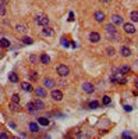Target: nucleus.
<instances>
[{"label":"nucleus","instance_id":"f257e3e1","mask_svg":"<svg viewBox=\"0 0 138 139\" xmlns=\"http://www.w3.org/2000/svg\"><path fill=\"white\" fill-rule=\"evenodd\" d=\"M33 21H35L36 25H41V27H48V24H49V18H48V15H45V14L35 15Z\"/></svg>","mask_w":138,"mask_h":139},{"label":"nucleus","instance_id":"f03ea898","mask_svg":"<svg viewBox=\"0 0 138 139\" xmlns=\"http://www.w3.org/2000/svg\"><path fill=\"white\" fill-rule=\"evenodd\" d=\"M57 74L61 77V78H66L67 75L70 74V70L67 65H64V64H59L57 65Z\"/></svg>","mask_w":138,"mask_h":139},{"label":"nucleus","instance_id":"7ed1b4c3","mask_svg":"<svg viewBox=\"0 0 138 139\" xmlns=\"http://www.w3.org/2000/svg\"><path fill=\"white\" fill-rule=\"evenodd\" d=\"M50 96H52V99L56 100V102H60V100L63 99V93H61V91H57V89H52Z\"/></svg>","mask_w":138,"mask_h":139},{"label":"nucleus","instance_id":"20e7f679","mask_svg":"<svg viewBox=\"0 0 138 139\" xmlns=\"http://www.w3.org/2000/svg\"><path fill=\"white\" fill-rule=\"evenodd\" d=\"M82 91H84L85 93H93L95 86H93L91 82H84V85H82Z\"/></svg>","mask_w":138,"mask_h":139},{"label":"nucleus","instance_id":"39448f33","mask_svg":"<svg viewBox=\"0 0 138 139\" xmlns=\"http://www.w3.org/2000/svg\"><path fill=\"white\" fill-rule=\"evenodd\" d=\"M54 85H56V81H54V79H52V78H45L43 79V86H45V88L53 89Z\"/></svg>","mask_w":138,"mask_h":139},{"label":"nucleus","instance_id":"423d86ee","mask_svg":"<svg viewBox=\"0 0 138 139\" xmlns=\"http://www.w3.org/2000/svg\"><path fill=\"white\" fill-rule=\"evenodd\" d=\"M110 20H112V24H114V25H121L123 24V17L119 15V14H113Z\"/></svg>","mask_w":138,"mask_h":139},{"label":"nucleus","instance_id":"0eeeda50","mask_svg":"<svg viewBox=\"0 0 138 139\" xmlns=\"http://www.w3.org/2000/svg\"><path fill=\"white\" fill-rule=\"evenodd\" d=\"M32 103H33V106H35V109L38 110V111L39 110H45V103H43L41 99H33Z\"/></svg>","mask_w":138,"mask_h":139},{"label":"nucleus","instance_id":"6e6552de","mask_svg":"<svg viewBox=\"0 0 138 139\" xmlns=\"http://www.w3.org/2000/svg\"><path fill=\"white\" fill-rule=\"evenodd\" d=\"M42 35H43V36H46V38H50V36H53V35H54V29H53V28H49V27H43Z\"/></svg>","mask_w":138,"mask_h":139},{"label":"nucleus","instance_id":"1a4fd4ad","mask_svg":"<svg viewBox=\"0 0 138 139\" xmlns=\"http://www.w3.org/2000/svg\"><path fill=\"white\" fill-rule=\"evenodd\" d=\"M89 40L92 43H98L100 40V35L98 32H95V31H93V32H91L89 33Z\"/></svg>","mask_w":138,"mask_h":139},{"label":"nucleus","instance_id":"9d476101","mask_svg":"<svg viewBox=\"0 0 138 139\" xmlns=\"http://www.w3.org/2000/svg\"><path fill=\"white\" fill-rule=\"evenodd\" d=\"M93 18H95L98 22H103V21H105V13H103V11H95Z\"/></svg>","mask_w":138,"mask_h":139},{"label":"nucleus","instance_id":"9b49d317","mask_svg":"<svg viewBox=\"0 0 138 139\" xmlns=\"http://www.w3.org/2000/svg\"><path fill=\"white\" fill-rule=\"evenodd\" d=\"M15 31L20 33H25V32H28V25L27 24H17L15 25Z\"/></svg>","mask_w":138,"mask_h":139},{"label":"nucleus","instance_id":"f8f14e48","mask_svg":"<svg viewBox=\"0 0 138 139\" xmlns=\"http://www.w3.org/2000/svg\"><path fill=\"white\" fill-rule=\"evenodd\" d=\"M123 28H124V31H126L127 33H135V31H137V29H135V27L131 24V22H127V24H124Z\"/></svg>","mask_w":138,"mask_h":139},{"label":"nucleus","instance_id":"ddd939ff","mask_svg":"<svg viewBox=\"0 0 138 139\" xmlns=\"http://www.w3.org/2000/svg\"><path fill=\"white\" fill-rule=\"evenodd\" d=\"M105 29H106V32H108L109 35H110V33H112V35H114V33H116V25L112 24V22H110V24H106Z\"/></svg>","mask_w":138,"mask_h":139},{"label":"nucleus","instance_id":"4468645a","mask_svg":"<svg viewBox=\"0 0 138 139\" xmlns=\"http://www.w3.org/2000/svg\"><path fill=\"white\" fill-rule=\"evenodd\" d=\"M120 54L123 56V57H130V54H131V50H130L127 46H121V47H120Z\"/></svg>","mask_w":138,"mask_h":139},{"label":"nucleus","instance_id":"2eb2a0df","mask_svg":"<svg viewBox=\"0 0 138 139\" xmlns=\"http://www.w3.org/2000/svg\"><path fill=\"white\" fill-rule=\"evenodd\" d=\"M35 93L38 97H46V91L45 88H36L35 89Z\"/></svg>","mask_w":138,"mask_h":139},{"label":"nucleus","instance_id":"dca6fc26","mask_svg":"<svg viewBox=\"0 0 138 139\" xmlns=\"http://www.w3.org/2000/svg\"><path fill=\"white\" fill-rule=\"evenodd\" d=\"M116 82L117 84H120V85L126 84L127 79H126V77H124V74H119V75H116Z\"/></svg>","mask_w":138,"mask_h":139},{"label":"nucleus","instance_id":"f3484780","mask_svg":"<svg viewBox=\"0 0 138 139\" xmlns=\"http://www.w3.org/2000/svg\"><path fill=\"white\" fill-rule=\"evenodd\" d=\"M38 124L39 125H43V127H48V125L50 124V121H49L48 118H45V117H39L38 118Z\"/></svg>","mask_w":138,"mask_h":139},{"label":"nucleus","instance_id":"a211bd4d","mask_svg":"<svg viewBox=\"0 0 138 139\" xmlns=\"http://www.w3.org/2000/svg\"><path fill=\"white\" fill-rule=\"evenodd\" d=\"M21 89H22V91H25V92H31L33 88L31 86L29 82H22V84H21Z\"/></svg>","mask_w":138,"mask_h":139},{"label":"nucleus","instance_id":"6ab92c4d","mask_svg":"<svg viewBox=\"0 0 138 139\" xmlns=\"http://www.w3.org/2000/svg\"><path fill=\"white\" fill-rule=\"evenodd\" d=\"M39 60H41V63H42V64H49V63H50V57H49L48 54H45V53H43V54H41Z\"/></svg>","mask_w":138,"mask_h":139},{"label":"nucleus","instance_id":"aec40b11","mask_svg":"<svg viewBox=\"0 0 138 139\" xmlns=\"http://www.w3.org/2000/svg\"><path fill=\"white\" fill-rule=\"evenodd\" d=\"M21 42L24 43V45H32V43H33V39H32V38H29V36H22Z\"/></svg>","mask_w":138,"mask_h":139},{"label":"nucleus","instance_id":"412c9836","mask_svg":"<svg viewBox=\"0 0 138 139\" xmlns=\"http://www.w3.org/2000/svg\"><path fill=\"white\" fill-rule=\"evenodd\" d=\"M29 131L31 132H39V127L36 122H29Z\"/></svg>","mask_w":138,"mask_h":139},{"label":"nucleus","instance_id":"4be33fe9","mask_svg":"<svg viewBox=\"0 0 138 139\" xmlns=\"http://www.w3.org/2000/svg\"><path fill=\"white\" fill-rule=\"evenodd\" d=\"M0 46L4 47V49H7V47H10V42L6 39V38H2V39H0Z\"/></svg>","mask_w":138,"mask_h":139},{"label":"nucleus","instance_id":"5701e85b","mask_svg":"<svg viewBox=\"0 0 138 139\" xmlns=\"http://www.w3.org/2000/svg\"><path fill=\"white\" fill-rule=\"evenodd\" d=\"M10 110H13V111H20V110H21V107L18 106V103L11 102V103H10Z\"/></svg>","mask_w":138,"mask_h":139},{"label":"nucleus","instance_id":"b1692460","mask_svg":"<svg viewBox=\"0 0 138 139\" xmlns=\"http://www.w3.org/2000/svg\"><path fill=\"white\" fill-rule=\"evenodd\" d=\"M9 79L13 82V84H15V82H18V75L15 73H10V75H9Z\"/></svg>","mask_w":138,"mask_h":139},{"label":"nucleus","instance_id":"393cba45","mask_svg":"<svg viewBox=\"0 0 138 139\" xmlns=\"http://www.w3.org/2000/svg\"><path fill=\"white\" fill-rule=\"evenodd\" d=\"M27 110H28L29 113H35V111H38V110L35 109V106H33V103H32V102H29V103L27 104Z\"/></svg>","mask_w":138,"mask_h":139},{"label":"nucleus","instance_id":"a878e982","mask_svg":"<svg viewBox=\"0 0 138 139\" xmlns=\"http://www.w3.org/2000/svg\"><path fill=\"white\" fill-rule=\"evenodd\" d=\"M130 18H131L134 22H138V11H131V14H130Z\"/></svg>","mask_w":138,"mask_h":139},{"label":"nucleus","instance_id":"bb28decb","mask_svg":"<svg viewBox=\"0 0 138 139\" xmlns=\"http://www.w3.org/2000/svg\"><path fill=\"white\" fill-rule=\"evenodd\" d=\"M98 107H99V102L93 100V102H91V103H89V109L95 110V109H98Z\"/></svg>","mask_w":138,"mask_h":139},{"label":"nucleus","instance_id":"cd10ccee","mask_svg":"<svg viewBox=\"0 0 138 139\" xmlns=\"http://www.w3.org/2000/svg\"><path fill=\"white\" fill-rule=\"evenodd\" d=\"M102 103L103 104H105V106H109V104H110L112 103V99L109 96H103V99H102Z\"/></svg>","mask_w":138,"mask_h":139},{"label":"nucleus","instance_id":"c85d7f7f","mask_svg":"<svg viewBox=\"0 0 138 139\" xmlns=\"http://www.w3.org/2000/svg\"><path fill=\"white\" fill-rule=\"evenodd\" d=\"M29 79H31V81H36V79H38V73L31 71V73H29Z\"/></svg>","mask_w":138,"mask_h":139},{"label":"nucleus","instance_id":"c756f323","mask_svg":"<svg viewBox=\"0 0 138 139\" xmlns=\"http://www.w3.org/2000/svg\"><path fill=\"white\" fill-rule=\"evenodd\" d=\"M128 71H130V67H128V65H123V67L120 68V73H121V74H127Z\"/></svg>","mask_w":138,"mask_h":139},{"label":"nucleus","instance_id":"7c9ffc66","mask_svg":"<svg viewBox=\"0 0 138 139\" xmlns=\"http://www.w3.org/2000/svg\"><path fill=\"white\" fill-rule=\"evenodd\" d=\"M11 102H14V103H18V102H20V96H18L17 93H14V95H13V96H11Z\"/></svg>","mask_w":138,"mask_h":139},{"label":"nucleus","instance_id":"2f4dec72","mask_svg":"<svg viewBox=\"0 0 138 139\" xmlns=\"http://www.w3.org/2000/svg\"><path fill=\"white\" fill-rule=\"evenodd\" d=\"M4 14H6V6L0 3V15H4Z\"/></svg>","mask_w":138,"mask_h":139},{"label":"nucleus","instance_id":"473e14b6","mask_svg":"<svg viewBox=\"0 0 138 139\" xmlns=\"http://www.w3.org/2000/svg\"><path fill=\"white\" fill-rule=\"evenodd\" d=\"M106 53H108V56H113L114 54V49L113 47H108L106 49Z\"/></svg>","mask_w":138,"mask_h":139},{"label":"nucleus","instance_id":"72a5a7b5","mask_svg":"<svg viewBox=\"0 0 138 139\" xmlns=\"http://www.w3.org/2000/svg\"><path fill=\"white\" fill-rule=\"evenodd\" d=\"M29 61H31V63H35V61H36V56L35 54H31L29 56Z\"/></svg>","mask_w":138,"mask_h":139},{"label":"nucleus","instance_id":"f704fd0d","mask_svg":"<svg viewBox=\"0 0 138 139\" xmlns=\"http://www.w3.org/2000/svg\"><path fill=\"white\" fill-rule=\"evenodd\" d=\"M61 42H63L61 45H63L64 47H68V40H66V39H61Z\"/></svg>","mask_w":138,"mask_h":139},{"label":"nucleus","instance_id":"c9c22d12","mask_svg":"<svg viewBox=\"0 0 138 139\" xmlns=\"http://www.w3.org/2000/svg\"><path fill=\"white\" fill-rule=\"evenodd\" d=\"M68 21H70V22L74 21V14H73V13H70V15H68Z\"/></svg>","mask_w":138,"mask_h":139},{"label":"nucleus","instance_id":"e433bc0d","mask_svg":"<svg viewBox=\"0 0 138 139\" xmlns=\"http://www.w3.org/2000/svg\"><path fill=\"white\" fill-rule=\"evenodd\" d=\"M0 138H2V139H6V138H9V135H7L6 132H2V133H0Z\"/></svg>","mask_w":138,"mask_h":139},{"label":"nucleus","instance_id":"4c0bfd02","mask_svg":"<svg viewBox=\"0 0 138 139\" xmlns=\"http://www.w3.org/2000/svg\"><path fill=\"white\" fill-rule=\"evenodd\" d=\"M124 110H126L127 113H130V111L132 110V107H131V106H124Z\"/></svg>","mask_w":138,"mask_h":139},{"label":"nucleus","instance_id":"58836bf2","mask_svg":"<svg viewBox=\"0 0 138 139\" xmlns=\"http://www.w3.org/2000/svg\"><path fill=\"white\" fill-rule=\"evenodd\" d=\"M123 138H127V139H130V138H131V136H130V133H128V132H124V133H123Z\"/></svg>","mask_w":138,"mask_h":139},{"label":"nucleus","instance_id":"ea45409f","mask_svg":"<svg viewBox=\"0 0 138 139\" xmlns=\"http://www.w3.org/2000/svg\"><path fill=\"white\" fill-rule=\"evenodd\" d=\"M110 82H116V75H112L110 77Z\"/></svg>","mask_w":138,"mask_h":139},{"label":"nucleus","instance_id":"a19ab883","mask_svg":"<svg viewBox=\"0 0 138 139\" xmlns=\"http://www.w3.org/2000/svg\"><path fill=\"white\" fill-rule=\"evenodd\" d=\"M0 3H2V4H4V6H6V4L9 3V0H0Z\"/></svg>","mask_w":138,"mask_h":139},{"label":"nucleus","instance_id":"79ce46f5","mask_svg":"<svg viewBox=\"0 0 138 139\" xmlns=\"http://www.w3.org/2000/svg\"><path fill=\"white\" fill-rule=\"evenodd\" d=\"M135 88L138 89V81H135Z\"/></svg>","mask_w":138,"mask_h":139},{"label":"nucleus","instance_id":"37998d69","mask_svg":"<svg viewBox=\"0 0 138 139\" xmlns=\"http://www.w3.org/2000/svg\"><path fill=\"white\" fill-rule=\"evenodd\" d=\"M102 2H105V3H109V2H112V0H102Z\"/></svg>","mask_w":138,"mask_h":139}]
</instances>
